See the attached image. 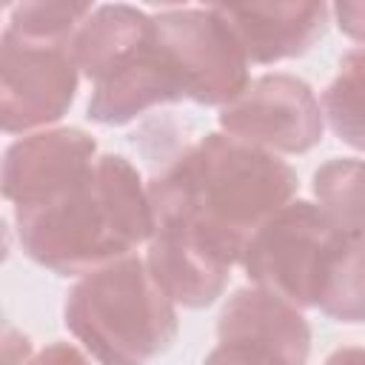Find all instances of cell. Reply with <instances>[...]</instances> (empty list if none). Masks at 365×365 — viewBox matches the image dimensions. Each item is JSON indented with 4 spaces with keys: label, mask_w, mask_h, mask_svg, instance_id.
I'll return each mask as SVG.
<instances>
[{
    "label": "cell",
    "mask_w": 365,
    "mask_h": 365,
    "mask_svg": "<svg viewBox=\"0 0 365 365\" xmlns=\"http://www.w3.org/2000/svg\"><path fill=\"white\" fill-rule=\"evenodd\" d=\"M297 171L277 154L225 131L182 148L148 182L154 225L191 231L228 268L248 240L297 194Z\"/></svg>",
    "instance_id": "6da1fadb"
},
{
    "label": "cell",
    "mask_w": 365,
    "mask_h": 365,
    "mask_svg": "<svg viewBox=\"0 0 365 365\" xmlns=\"http://www.w3.org/2000/svg\"><path fill=\"white\" fill-rule=\"evenodd\" d=\"M23 251L60 277H83L151 240L154 217L140 171L123 154H100L60 197L14 208Z\"/></svg>",
    "instance_id": "7a4b0ae2"
},
{
    "label": "cell",
    "mask_w": 365,
    "mask_h": 365,
    "mask_svg": "<svg viewBox=\"0 0 365 365\" xmlns=\"http://www.w3.org/2000/svg\"><path fill=\"white\" fill-rule=\"evenodd\" d=\"M63 322L100 365H148L180 331L174 299L134 254L83 274L66 294Z\"/></svg>",
    "instance_id": "3957f363"
},
{
    "label": "cell",
    "mask_w": 365,
    "mask_h": 365,
    "mask_svg": "<svg viewBox=\"0 0 365 365\" xmlns=\"http://www.w3.org/2000/svg\"><path fill=\"white\" fill-rule=\"evenodd\" d=\"M342 231L308 200H291L245 245L240 265L251 285L291 302L317 308L328 254Z\"/></svg>",
    "instance_id": "277c9868"
},
{
    "label": "cell",
    "mask_w": 365,
    "mask_h": 365,
    "mask_svg": "<svg viewBox=\"0 0 365 365\" xmlns=\"http://www.w3.org/2000/svg\"><path fill=\"white\" fill-rule=\"evenodd\" d=\"M151 29L185 100L222 108L251 83L248 57L217 6H165L151 14Z\"/></svg>",
    "instance_id": "5b68a950"
},
{
    "label": "cell",
    "mask_w": 365,
    "mask_h": 365,
    "mask_svg": "<svg viewBox=\"0 0 365 365\" xmlns=\"http://www.w3.org/2000/svg\"><path fill=\"white\" fill-rule=\"evenodd\" d=\"M80 83L71 46L0 37V128L23 134L68 114Z\"/></svg>",
    "instance_id": "8992f818"
},
{
    "label": "cell",
    "mask_w": 365,
    "mask_h": 365,
    "mask_svg": "<svg viewBox=\"0 0 365 365\" xmlns=\"http://www.w3.org/2000/svg\"><path fill=\"white\" fill-rule=\"evenodd\" d=\"M322 106L294 74L254 77L220 108V128L271 154H305L322 140Z\"/></svg>",
    "instance_id": "52a82bcc"
},
{
    "label": "cell",
    "mask_w": 365,
    "mask_h": 365,
    "mask_svg": "<svg viewBox=\"0 0 365 365\" xmlns=\"http://www.w3.org/2000/svg\"><path fill=\"white\" fill-rule=\"evenodd\" d=\"M217 339L202 365H305L311 354V328L299 308L257 285L228 297Z\"/></svg>",
    "instance_id": "ba28073f"
},
{
    "label": "cell",
    "mask_w": 365,
    "mask_h": 365,
    "mask_svg": "<svg viewBox=\"0 0 365 365\" xmlns=\"http://www.w3.org/2000/svg\"><path fill=\"white\" fill-rule=\"evenodd\" d=\"M97 160V143L83 128H46L14 140L3 154V197L14 208L43 205L68 191Z\"/></svg>",
    "instance_id": "9c48e42d"
},
{
    "label": "cell",
    "mask_w": 365,
    "mask_h": 365,
    "mask_svg": "<svg viewBox=\"0 0 365 365\" xmlns=\"http://www.w3.org/2000/svg\"><path fill=\"white\" fill-rule=\"evenodd\" d=\"M180 100H185V88L157 46L151 29L145 43L128 60L94 80L88 97V120L100 125H125L157 106Z\"/></svg>",
    "instance_id": "30bf717a"
},
{
    "label": "cell",
    "mask_w": 365,
    "mask_h": 365,
    "mask_svg": "<svg viewBox=\"0 0 365 365\" xmlns=\"http://www.w3.org/2000/svg\"><path fill=\"white\" fill-rule=\"evenodd\" d=\"M248 63L271 66L305 54L328 26L325 3H251L217 6Z\"/></svg>",
    "instance_id": "8fae6325"
},
{
    "label": "cell",
    "mask_w": 365,
    "mask_h": 365,
    "mask_svg": "<svg viewBox=\"0 0 365 365\" xmlns=\"http://www.w3.org/2000/svg\"><path fill=\"white\" fill-rule=\"evenodd\" d=\"M145 265L174 305L185 308L217 302L231 277V268L180 225H154Z\"/></svg>",
    "instance_id": "7c38bea8"
},
{
    "label": "cell",
    "mask_w": 365,
    "mask_h": 365,
    "mask_svg": "<svg viewBox=\"0 0 365 365\" xmlns=\"http://www.w3.org/2000/svg\"><path fill=\"white\" fill-rule=\"evenodd\" d=\"M151 14L125 3L94 6L86 23L71 37V57L91 83L128 60L148 37Z\"/></svg>",
    "instance_id": "4fadbf2b"
},
{
    "label": "cell",
    "mask_w": 365,
    "mask_h": 365,
    "mask_svg": "<svg viewBox=\"0 0 365 365\" xmlns=\"http://www.w3.org/2000/svg\"><path fill=\"white\" fill-rule=\"evenodd\" d=\"M317 308L336 322H365V231H342L328 254Z\"/></svg>",
    "instance_id": "5bb4252c"
},
{
    "label": "cell",
    "mask_w": 365,
    "mask_h": 365,
    "mask_svg": "<svg viewBox=\"0 0 365 365\" xmlns=\"http://www.w3.org/2000/svg\"><path fill=\"white\" fill-rule=\"evenodd\" d=\"M319 211L339 231H365V160L336 157L314 171Z\"/></svg>",
    "instance_id": "9a60e30c"
},
{
    "label": "cell",
    "mask_w": 365,
    "mask_h": 365,
    "mask_svg": "<svg viewBox=\"0 0 365 365\" xmlns=\"http://www.w3.org/2000/svg\"><path fill=\"white\" fill-rule=\"evenodd\" d=\"M322 117L345 145L365 151V48L339 60L336 77L322 91Z\"/></svg>",
    "instance_id": "2e32d148"
},
{
    "label": "cell",
    "mask_w": 365,
    "mask_h": 365,
    "mask_svg": "<svg viewBox=\"0 0 365 365\" xmlns=\"http://www.w3.org/2000/svg\"><path fill=\"white\" fill-rule=\"evenodd\" d=\"M94 11V3L77 0H29L9 9L6 29L9 34L29 43L71 46V37Z\"/></svg>",
    "instance_id": "e0dca14e"
},
{
    "label": "cell",
    "mask_w": 365,
    "mask_h": 365,
    "mask_svg": "<svg viewBox=\"0 0 365 365\" xmlns=\"http://www.w3.org/2000/svg\"><path fill=\"white\" fill-rule=\"evenodd\" d=\"M3 365H91V362L80 348L68 342H51L43 351H31V342L23 334H17L14 328H6Z\"/></svg>",
    "instance_id": "ac0fdd59"
},
{
    "label": "cell",
    "mask_w": 365,
    "mask_h": 365,
    "mask_svg": "<svg viewBox=\"0 0 365 365\" xmlns=\"http://www.w3.org/2000/svg\"><path fill=\"white\" fill-rule=\"evenodd\" d=\"M331 11L342 34H348L356 43H365V0H342Z\"/></svg>",
    "instance_id": "d6986e66"
},
{
    "label": "cell",
    "mask_w": 365,
    "mask_h": 365,
    "mask_svg": "<svg viewBox=\"0 0 365 365\" xmlns=\"http://www.w3.org/2000/svg\"><path fill=\"white\" fill-rule=\"evenodd\" d=\"M325 365H365V348H339L325 359Z\"/></svg>",
    "instance_id": "ffe728a7"
}]
</instances>
